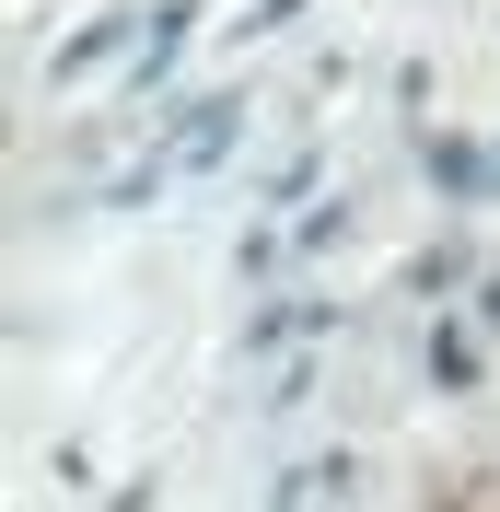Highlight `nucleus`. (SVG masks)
Returning <instances> with one entry per match:
<instances>
[{
    "label": "nucleus",
    "mask_w": 500,
    "mask_h": 512,
    "mask_svg": "<svg viewBox=\"0 0 500 512\" xmlns=\"http://www.w3.org/2000/svg\"><path fill=\"white\" fill-rule=\"evenodd\" d=\"M431 384H442V396L477 384V338H466V326H431Z\"/></svg>",
    "instance_id": "nucleus-4"
},
{
    "label": "nucleus",
    "mask_w": 500,
    "mask_h": 512,
    "mask_svg": "<svg viewBox=\"0 0 500 512\" xmlns=\"http://www.w3.org/2000/svg\"><path fill=\"white\" fill-rule=\"evenodd\" d=\"M454 280H466V256H454V245H431V256H419V268H407V291H431V303H442V291H454Z\"/></svg>",
    "instance_id": "nucleus-5"
},
{
    "label": "nucleus",
    "mask_w": 500,
    "mask_h": 512,
    "mask_svg": "<svg viewBox=\"0 0 500 512\" xmlns=\"http://www.w3.org/2000/svg\"><path fill=\"white\" fill-rule=\"evenodd\" d=\"M349 478H361L349 454H303V466H280V489H268L256 512H314V501H349Z\"/></svg>",
    "instance_id": "nucleus-1"
},
{
    "label": "nucleus",
    "mask_w": 500,
    "mask_h": 512,
    "mask_svg": "<svg viewBox=\"0 0 500 512\" xmlns=\"http://www.w3.org/2000/svg\"><path fill=\"white\" fill-rule=\"evenodd\" d=\"M291 12H303V0H256V12H245V35H280Z\"/></svg>",
    "instance_id": "nucleus-6"
},
{
    "label": "nucleus",
    "mask_w": 500,
    "mask_h": 512,
    "mask_svg": "<svg viewBox=\"0 0 500 512\" xmlns=\"http://www.w3.org/2000/svg\"><path fill=\"white\" fill-rule=\"evenodd\" d=\"M128 35H140V12H105V24H82V35H70V47H59V59H47V82H82V70H94V59H117Z\"/></svg>",
    "instance_id": "nucleus-2"
},
{
    "label": "nucleus",
    "mask_w": 500,
    "mask_h": 512,
    "mask_svg": "<svg viewBox=\"0 0 500 512\" xmlns=\"http://www.w3.org/2000/svg\"><path fill=\"white\" fill-rule=\"evenodd\" d=\"M338 326V303H268V315H245V350H280V338H326Z\"/></svg>",
    "instance_id": "nucleus-3"
},
{
    "label": "nucleus",
    "mask_w": 500,
    "mask_h": 512,
    "mask_svg": "<svg viewBox=\"0 0 500 512\" xmlns=\"http://www.w3.org/2000/svg\"><path fill=\"white\" fill-rule=\"evenodd\" d=\"M477 315H489V326H500V268H489V303H477Z\"/></svg>",
    "instance_id": "nucleus-7"
}]
</instances>
